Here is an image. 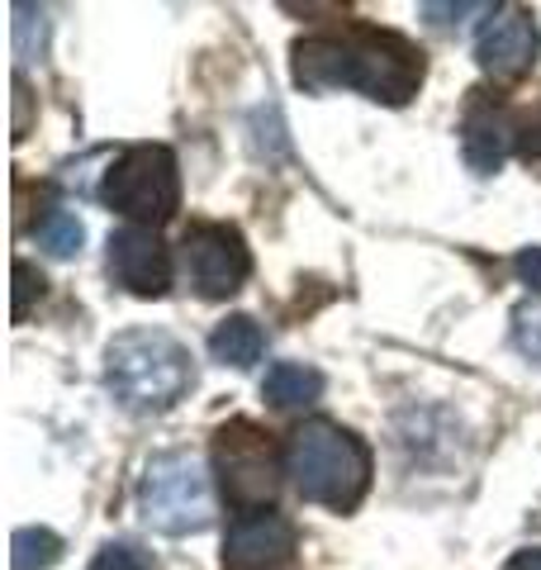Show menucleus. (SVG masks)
Returning <instances> with one entry per match:
<instances>
[{
	"mask_svg": "<svg viewBox=\"0 0 541 570\" xmlns=\"http://www.w3.org/2000/svg\"><path fill=\"white\" fill-rule=\"evenodd\" d=\"M262 395L276 404V409H299V404H314L323 395V376L304 362H276L262 381Z\"/></svg>",
	"mask_w": 541,
	"mask_h": 570,
	"instance_id": "nucleus-13",
	"label": "nucleus"
},
{
	"mask_svg": "<svg viewBox=\"0 0 541 570\" xmlns=\"http://www.w3.org/2000/svg\"><path fill=\"white\" fill-rule=\"evenodd\" d=\"M518 138L509 110H503L499 100L490 96H475L471 110L461 119V153H465V167L475 176H494L503 167V157H509V142Z\"/></svg>",
	"mask_w": 541,
	"mask_h": 570,
	"instance_id": "nucleus-11",
	"label": "nucleus"
},
{
	"mask_svg": "<svg viewBox=\"0 0 541 570\" xmlns=\"http://www.w3.org/2000/svg\"><path fill=\"white\" fill-rule=\"evenodd\" d=\"M285 475H291V485L309 499V504L342 513V509H356L371 485V452L347 428H337L328 419H309L291 433Z\"/></svg>",
	"mask_w": 541,
	"mask_h": 570,
	"instance_id": "nucleus-2",
	"label": "nucleus"
},
{
	"mask_svg": "<svg viewBox=\"0 0 541 570\" xmlns=\"http://www.w3.org/2000/svg\"><path fill=\"white\" fill-rule=\"evenodd\" d=\"M39 243L48 247L52 257H71V253H81L86 228H81V219L71 209H48L43 224H39Z\"/></svg>",
	"mask_w": 541,
	"mask_h": 570,
	"instance_id": "nucleus-15",
	"label": "nucleus"
},
{
	"mask_svg": "<svg viewBox=\"0 0 541 570\" xmlns=\"http://www.w3.org/2000/svg\"><path fill=\"white\" fill-rule=\"evenodd\" d=\"M513 343L532 366H541V295H528L513 309Z\"/></svg>",
	"mask_w": 541,
	"mask_h": 570,
	"instance_id": "nucleus-16",
	"label": "nucleus"
},
{
	"mask_svg": "<svg viewBox=\"0 0 541 570\" xmlns=\"http://www.w3.org/2000/svg\"><path fill=\"white\" fill-rule=\"evenodd\" d=\"M518 157L528 163L532 171H541V105L518 124Z\"/></svg>",
	"mask_w": 541,
	"mask_h": 570,
	"instance_id": "nucleus-20",
	"label": "nucleus"
},
{
	"mask_svg": "<svg viewBox=\"0 0 541 570\" xmlns=\"http://www.w3.org/2000/svg\"><path fill=\"white\" fill-rule=\"evenodd\" d=\"M513 272L522 285H532V291L541 295V247H522V253L513 257Z\"/></svg>",
	"mask_w": 541,
	"mask_h": 570,
	"instance_id": "nucleus-22",
	"label": "nucleus"
},
{
	"mask_svg": "<svg viewBox=\"0 0 541 570\" xmlns=\"http://www.w3.org/2000/svg\"><path fill=\"white\" fill-rule=\"evenodd\" d=\"M14 58L20 62H33L43 52V33H48V20H43V10H33V6H14Z\"/></svg>",
	"mask_w": 541,
	"mask_h": 570,
	"instance_id": "nucleus-17",
	"label": "nucleus"
},
{
	"mask_svg": "<svg viewBox=\"0 0 541 570\" xmlns=\"http://www.w3.org/2000/svg\"><path fill=\"white\" fill-rule=\"evenodd\" d=\"M499 6H471V0H461V6H437V0H423L419 6V14L427 24H437V29H446V24H461L465 14H494Z\"/></svg>",
	"mask_w": 541,
	"mask_h": 570,
	"instance_id": "nucleus-19",
	"label": "nucleus"
},
{
	"mask_svg": "<svg viewBox=\"0 0 541 570\" xmlns=\"http://www.w3.org/2000/svg\"><path fill=\"white\" fill-rule=\"evenodd\" d=\"M105 385L129 414H161L190 390V356L161 328H129L105 347Z\"/></svg>",
	"mask_w": 541,
	"mask_h": 570,
	"instance_id": "nucleus-3",
	"label": "nucleus"
},
{
	"mask_svg": "<svg viewBox=\"0 0 541 570\" xmlns=\"http://www.w3.org/2000/svg\"><path fill=\"white\" fill-rule=\"evenodd\" d=\"M295 81L304 91H361L366 100L404 105L423 86V52L381 29L314 33L295 43Z\"/></svg>",
	"mask_w": 541,
	"mask_h": 570,
	"instance_id": "nucleus-1",
	"label": "nucleus"
},
{
	"mask_svg": "<svg viewBox=\"0 0 541 570\" xmlns=\"http://www.w3.org/2000/svg\"><path fill=\"white\" fill-rule=\"evenodd\" d=\"M180 262H186V276L205 299L233 295L252 272V257H247L243 238L233 234V228H224V224L186 228V238H180Z\"/></svg>",
	"mask_w": 541,
	"mask_h": 570,
	"instance_id": "nucleus-7",
	"label": "nucleus"
},
{
	"mask_svg": "<svg viewBox=\"0 0 541 570\" xmlns=\"http://www.w3.org/2000/svg\"><path fill=\"white\" fill-rule=\"evenodd\" d=\"M14 281H20V291H14V318L29 314V299L43 295V276H33L29 262H14Z\"/></svg>",
	"mask_w": 541,
	"mask_h": 570,
	"instance_id": "nucleus-21",
	"label": "nucleus"
},
{
	"mask_svg": "<svg viewBox=\"0 0 541 570\" xmlns=\"http://www.w3.org/2000/svg\"><path fill=\"white\" fill-rule=\"evenodd\" d=\"M509 570H541V551H518L509 561Z\"/></svg>",
	"mask_w": 541,
	"mask_h": 570,
	"instance_id": "nucleus-23",
	"label": "nucleus"
},
{
	"mask_svg": "<svg viewBox=\"0 0 541 570\" xmlns=\"http://www.w3.org/2000/svg\"><path fill=\"white\" fill-rule=\"evenodd\" d=\"M214 456H219L224 471V490L233 504H270L281 490V471H276V452H270V438L257 423H228L214 438Z\"/></svg>",
	"mask_w": 541,
	"mask_h": 570,
	"instance_id": "nucleus-6",
	"label": "nucleus"
},
{
	"mask_svg": "<svg viewBox=\"0 0 541 570\" xmlns=\"http://www.w3.org/2000/svg\"><path fill=\"white\" fill-rule=\"evenodd\" d=\"M291 551H295L291 519H281L276 509H252L228 523L224 566L228 570H262V566H281Z\"/></svg>",
	"mask_w": 541,
	"mask_h": 570,
	"instance_id": "nucleus-10",
	"label": "nucleus"
},
{
	"mask_svg": "<svg viewBox=\"0 0 541 570\" xmlns=\"http://www.w3.org/2000/svg\"><path fill=\"white\" fill-rule=\"evenodd\" d=\"M110 276L129 295L157 299V295H167V285H171V257L153 228L129 224V228H119V234H110Z\"/></svg>",
	"mask_w": 541,
	"mask_h": 570,
	"instance_id": "nucleus-9",
	"label": "nucleus"
},
{
	"mask_svg": "<svg viewBox=\"0 0 541 570\" xmlns=\"http://www.w3.org/2000/svg\"><path fill=\"white\" fill-rule=\"evenodd\" d=\"M262 352H266V333L257 328V318H247V314H233L209 333V356L219 366L247 371V366L262 362Z\"/></svg>",
	"mask_w": 541,
	"mask_h": 570,
	"instance_id": "nucleus-12",
	"label": "nucleus"
},
{
	"mask_svg": "<svg viewBox=\"0 0 541 570\" xmlns=\"http://www.w3.org/2000/svg\"><path fill=\"white\" fill-rule=\"evenodd\" d=\"M537 52H541V33H537V20L522 6H499L475 39L480 67L499 81L522 77V71L537 62Z\"/></svg>",
	"mask_w": 541,
	"mask_h": 570,
	"instance_id": "nucleus-8",
	"label": "nucleus"
},
{
	"mask_svg": "<svg viewBox=\"0 0 541 570\" xmlns=\"http://www.w3.org/2000/svg\"><path fill=\"white\" fill-rule=\"evenodd\" d=\"M138 509L148 528L167 532V538H186V532H205L214 523V480L209 466L195 452H157L142 466Z\"/></svg>",
	"mask_w": 541,
	"mask_h": 570,
	"instance_id": "nucleus-4",
	"label": "nucleus"
},
{
	"mask_svg": "<svg viewBox=\"0 0 541 570\" xmlns=\"http://www.w3.org/2000/svg\"><path fill=\"white\" fill-rule=\"evenodd\" d=\"M90 570H153V557L138 542H110V547L96 551Z\"/></svg>",
	"mask_w": 541,
	"mask_h": 570,
	"instance_id": "nucleus-18",
	"label": "nucleus"
},
{
	"mask_svg": "<svg viewBox=\"0 0 541 570\" xmlns=\"http://www.w3.org/2000/svg\"><path fill=\"white\" fill-rule=\"evenodd\" d=\"M105 205L129 214L142 224H161L176 214L180 200V176H176V157L161 142H138V148L119 153L110 171H105Z\"/></svg>",
	"mask_w": 541,
	"mask_h": 570,
	"instance_id": "nucleus-5",
	"label": "nucleus"
},
{
	"mask_svg": "<svg viewBox=\"0 0 541 570\" xmlns=\"http://www.w3.org/2000/svg\"><path fill=\"white\" fill-rule=\"evenodd\" d=\"M62 557V538L48 528H20L10 542V561L14 570H48L52 561Z\"/></svg>",
	"mask_w": 541,
	"mask_h": 570,
	"instance_id": "nucleus-14",
	"label": "nucleus"
}]
</instances>
